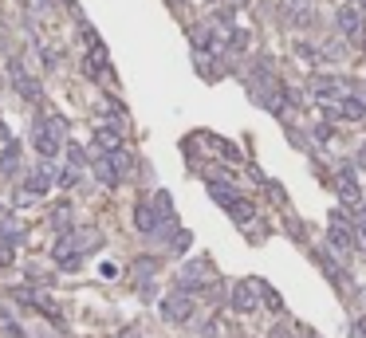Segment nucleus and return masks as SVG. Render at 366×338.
Wrapping results in <instances>:
<instances>
[{
  "instance_id": "0eeeda50",
  "label": "nucleus",
  "mask_w": 366,
  "mask_h": 338,
  "mask_svg": "<svg viewBox=\"0 0 366 338\" xmlns=\"http://www.w3.org/2000/svg\"><path fill=\"white\" fill-rule=\"evenodd\" d=\"M9 75H12V87H16V94H20V99H28V102H40V94H43V91H40V79H36L32 71H28L24 63L16 60V55L9 60Z\"/></svg>"
},
{
  "instance_id": "6e6552de",
  "label": "nucleus",
  "mask_w": 366,
  "mask_h": 338,
  "mask_svg": "<svg viewBox=\"0 0 366 338\" xmlns=\"http://www.w3.org/2000/svg\"><path fill=\"white\" fill-rule=\"evenodd\" d=\"M343 83H347V79H335V75H316V79H311V94H316V99L323 102V107H327V102H339L343 94H347V87H343Z\"/></svg>"
},
{
  "instance_id": "7c9ffc66",
  "label": "nucleus",
  "mask_w": 366,
  "mask_h": 338,
  "mask_svg": "<svg viewBox=\"0 0 366 338\" xmlns=\"http://www.w3.org/2000/svg\"><path fill=\"white\" fill-rule=\"evenodd\" d=\"M0 142H12V134H9V126L0 122Z\"/></svg>"
},
{
  "instance_id": "9b49d317",
  "label": "nucleus",
  "mask_w": 366,
  "mask_h": 338,
  "mask_svg": "<svg viewBox=\"0 0 366 338\" xmlns=\"http://www.w3.org/2000/svg\"><path fill=\"white\" fill-rule=\"evenodd\" d=\"M91 150H95V153H114V150H122V130H119V126H99V130H95V138H91Z\"/></svg>"
},
{
  "instance_id": "412c9836",
  "label": "nucleus",
  "mask_w": 366,
  "mask_h": 338,
  "mask_svg": "<svg viewBox=\"0 0 366 338\" xmlns=\"http://www.w3.org/2000/svg\"><path fill=\"white\" fill-rule=\"evenodd\" d=\"M319 55H323V60H343V55H347V43H343V40H327L323 43V51H319Z\"/></svg>"
},
{
  "instance_id": "39448f33",
  "label": "nucleus",
  "mask_w": 366,
  "mask_h": 338,
  "mask_svg": "<svg viewBox=\"0 0 366 338\" xmlns=\"http://www.w3.org/2000/svg\"><path fill=\"white\" fill-rule=\"evenodd\" d=\"M335 193H339L343 209H358V205H362V185H358L355 165H343L339 173H335Z\"/></svg>"
},
{
  "instance_id": "a211bd4d",
  "label": "nucleus",
  "mask_w": 366,
  "mask_h": 338,
  "mask_svg": "<svg viewBox=\"0 0 366 338\" xmlns=\"http://www.w3.org/2000/svg\"><path fill=\"white\" fill-rule=\"evenodd\" d=\"M252 288L264 295V307H268V311H284V299H280V291H276V288H268L264 279H252Z\"/></svg>"
},
{
  "instance_id": "5701e85b",
  "label": "nucleus",
  "mask_w": 366,
  "mask_h": 338,
  "mask_svg": "<svg viewBox=\"0 0 366 338\" xmlns=\"http://www.w3.org/2000/svg\"><path fill=\"white\" fill-rule=\"evenodd\" d=\"M55 185L60 189H75L79 185V169L71 165V169H60V173H55Z\"/></svg>"
},
{
  "instance_id": "aec40b11",
  "label": "nucleus",
  "mask_w": 366,
  "mask_h": 338,
  "mask_svg": "<svg viewBox=\"0 0 366 338\" xmlns=\"http://www.w3.org/2000/svg\"><path fill=\"white\" fill-rule=\"evenodd\" d=\"M51 224H55L60 232H68V229H71V205H68V201L55 205V212H51Z\"/></svg>"
},
{
  "instance_id": "20e7f679",
  "label": "nucleus",
  "mask_w": 366,
  "mask_h": 338,
  "mask_svg": "<svg viewBox=\"0 0 366 338\" xmlns=\"http://www.w3.org/2000/svg\"><path fill=\"white\" fill-rule=\"evenodd\" d=\"M209 279H213V268H209V260H189L185 268L178 271V291H205L209 288Z\"/></svg>"
},
{
  "instance_id": "c85d7f7f",
  "label": "nucleus",
  "mask_w": 366,
  "mask_h": 338,
  "mask_svg": "<svg viewBox=\"0 0 366 338\" xmlns=\"http://www.w3.org/2000/svg\"><path fill=\"white\" fill-rule=\"evenodd\" d=\"M316 138H319V142H331V138H335V130H331V122H323V126H316Z\"/></svg>"
},
{
  "instance_id": "bb28decb",
  "label": "nucleus",
  "mask_w": 366,
  "mask_h": 338,
  "mask_svg": "<svg viewBox=\"0 0 366 338\" xmlns=\"http://www.w3.org/2000/svg\"><path fill=\"white\" fill-rule=\"evenodd\" d=\"M0 315H4V311H0ZM4 327H9V334H12V338H28L24 330H20V322H16V319H9V315H4Z\"/></svg>"
},
{
  "instance_id": "393cba45",
  "label": "nucleus",
  "mask_w": 366,
  "mask_h": 338,
  "mask_svg": "<svg viewBox=\"0 0 366 338\" xmlns=\"http://www.w3.org/2000/svg\"><path fill=\"white\" fill-rule=\"evenodd\" d=\"M63 146H68V158H71V165H75V169H83V165H87V153L79 150L75 142H63Z\"/></svg>"
},
{
  "instance_id": "ddd939ff",
  "label": "nucleus",
  "mask_w": 366,
  "mask_h": 338,
  "mask_svg": "<svg viewBox=\"0 0 366 338\" xmlns=\"http://www.w3.org/2000/svg\"><path fill=\"white\" fill-rule=\"evenodd\" d=\"M51 169L48 165H40V169H32V173H28V181H24V193H32L36 201H40V197H48V189H51Z\"/></svg>"
},
{
  "instance_id": "c756f323",
  "label": "nucleus",
  "mask_w": 366,
  "mask_h": 338,
  "mask_svg": "<svg viewBox=\"0 0 366 338\" xmlns=\"http://www.w3.org/2000/svg\"><path fill=\"white\" fill-rule=\"evenodd\" d=\"M355 338H366V319H358V322H355Z\"/></svg>"
},
{
  "instance_id": "4468645a",
  "label": "nucleus",
  "mask_w": 366,
  "mask_h": 338,
  "mask_svg": "<svg viewBox=\"0 0 366 338\" xmlns=\"http://www.w3.org/2000/svg\"><path fill=\"white\" fill-rule=\"evenodd\" d=\"M95 178L102 181L107 189H114V185H122V173L114 169V161L107 158V153H95Z\"/></svg>"
},
{
  "instance_id": "2f4dec72",
  "label": "nucleus",
  "mask_w": 366,
  "mask_h": 338,
  "mask_svg": "<svg viewBox=\"0 0 366 338\" xmlns=\"http://www.w3.org/2000/svg\"><path fill=\"white\" fill-rule=\"evenodd\" d=\"M350 4H355L358 12H366V0H350Z\"/></svg>"
},
{
  "instance_id": "2eb2a0df",
  "label": "nucleus",
  "mask_w": 366,
  "mask_h": 338,
  "mask_svg": "<svg viewBox=\"0 0 366 338\" xmlns=\"http://www.w3.org/2000/svg\"><path fill=\"white\" fill-rule=\"evenodd\" d=\"M209 197H213V201L221 205V209H229V205L237 201L240 193H237V189L229 185V181H217V178H209Z\"/></svg>"
},
{
  "instance_id": "b1692460",
  "label": "nucleus",
  "mask_w": 366,
  "mask_h": 338,
  "mask_svg": "<svg viewBox=\"0 0 366 338\" xmlns=\"http://www.w3.org/2000/svg\"><path fill=\"white\" fill-rule=\"evenodd\" d=\"M189 240H193V236H189L185 229H178V232L170 236V248H173V252H185V248H189Z\"/></svg>"
},
{
  "instance_id": "cd10ccee",
  "label": "nucleus",
  "mask_w": 366,
  "mask_h": 338,
  "mask_svg": "<svg viewBox=\"0 0 366 338\" xmlns=\"http://www.w3.org/2000/svg\"><path fill=\"white\" fill-rule=\"evenodd\" d=\"M355 240L366 244V212H358V224H355Z\"/></svg>"
},
{
  "instance_id": "1a4fd4ad",
  "label": "nucleus",
  "mask_w": 366,
  "mask_h": 338,
  "mask_svg": "<svg viewBox=\"0 0 366 338\" xmlns=\"http://www.w3.org/2000/svg\"><path fill=\"white\" fill-rule=\"evenodd\" d=\"M327 240H331V248L339 256H350V252H355V244H358L355 229H347V220H343V217H331V232H327Z\"/></svg>"
},
{
  "instance_id": "f3484780",
  "label": "nucleus",
  "mask_w": 366,
  "mask_h": 338,
  "mask_svg": "<svg viewBox=\"0 0 366 338\" xmlns=\"http://www.w3.org/2000/svg\"><path fill=\"white\" fill-rule=\"evenodd\" d=\"M229 217L237 220V224H248V220L256 217V205H252V201H244V197H237V201L229 205Z\"/></svg>"
},
{
  "instance_id": "473e14b6",
  "label": "nucleus",
  "mask_w": 366,
  "mask_h": 338,
  "mask_svg": "<svg viewBox=\"0 0 366 338\" xmlns=\"http://www.w3.org/2000/svg\"><path fill=\"white\" fill-rule=\"evenodd\" d=\"M170 4H181V0H170Z\"/></svg>"
},
{
  "instance_id": "f8f14e48",
  "label": "nucleus",
  "mask_w": 366,
  "mask_h": 338,
  "mask_svg": "<svg viewBox=\"0 0 366 338\" xmlns=\"http://www.w3.org/2000/svg\"><path fill=\"white\" fill-rule=\"evenodd\" d=\"M229 303H232V311H237V315H252V311H256V295H252V279H244V283H237V288H232Z\"/></svg>"
},
{
  "instance_id": "6ab92c4d",
  "label": "nucleus",
  "mask_w": 366,
  "mask_h": 338,
  "mask_svg": "<svg viewBox=\"0 0 366 338\" xmlns=\"http://www.w3.org/2000/svg\"><path fill=\"white\" fill-rule=\"evenodd\" d=\"M150 205L158 209V217H162V220H173V197L166 193V189H158V193L150 197Z\"/></svg>"
},
{
  "instance_id": "423d86ee",
  "label": "nucleus",
  "mask_w": 366,
  "mask_h": 338,
  "mask_svg": "<svg viewBox=\"0 0 366 338\" xmlns=\"http://www.w3.org/2000/svg\"><path fill=\"white\" fill-rule=\"evenodd\" d=\"M158 311H162V319L173 322V327H178V322H189L193 319V295H189V291H173V295H166L162 303H158Z\"/></svg>"
},
{
  "instance_id": "f03ea898",
  "label": "nucleus",
  "mask_w": 366,
  "mask_h": 338,
  "mask_svg": "<svg viewBox=\"0 0 366 338\" xmlns=\"http://www.w3.org/2000/svg\"><path fill=\"white\" fill-rule=\"evenodd\" d=\"M63 142H68V119L63 114H40V119L32 122V146L40 158H55V153L63 150Z\"/></svg>"
},
{
  "instance_id": "4be33fe9",
  "label": "nucleus",
  "mask_w": 366,
  "mask_h": 338,
  "mask_svg": "<svg viewBox=\"0 0 366 338\" xmlns=\"http://www.w3.org/2000/svg\"><path fill=\"white\" fill-rule=\"evenodd\" d=\"M154 271H158V260H154V256H142V260H134V276H138V279H150Z\"/></svg>"
},
{
  "instance_id": "f257e3e1",
  "label": "nucleus",
  "mask_w": 366,
  "mask_h": 338,
  "mask_svg": "<svg viewBox=\"0 0 366 338\" xmlns=\"http://www.w3.org/2000/svg\"><path fill=\"white\" fill-rule=\"evenodd\" d=\"M95 248H102V232L95 229H83V232H60V240H55V248H51V256H55V263H60L63 271H75L79 263H83L87 252H95Z\"/></svg>"
},
{
  "instance_id": "a878e982",
  "label": "nucleus",
  "mask_w": 366,
  "mask_h": 338,
  "mask_svg": "<svg viewBox=\"0 0 366 338\" xmlns=\"http://www.w3.org/2000/svg\"><path fill=\"white\" fill-rule=\"evenodd\" d=\"M291 48H296V55H299V60H307V63L316 60V48H311V43H307V40H296V43H291Z\"/></svg>"
},
{
  "instance_id": "7ed1b4c3",
  "label": "nucleus",
  "mask_w": 366,
  "mask_h": 338,
  "mask_svg": "<svg viewBox=\"0 0 366 338\" xmlns=\"http://www.w3.org/2000/svg\"><path fill=\"white\" fill-rule=\"evenodd\" d=\"M335 24H339L343 40L366 43V16L355 9V4H339V9H335Z\"/></svg>"
},
{
  "instance_id": "dca6fc26",
  "label": "nucleus",
  "mask_w": 366,
  "mask_h": 338,
  "mask_svg": "<svg viewBox=\"0 0 366 338\" xmlns=\"http://www.w3.org/2000/svg\"><path fill=\"white\" fill-rule=\"evenodd\" d=\"M16 169H20V146L16 142H4V153H0V173H4V178H12Z\"/></svg>"
},
{
  "instance_id": "9d476101",
  "label": "nucleus",
  "mask_w": 366,
  "mask_h": 338,
  "mask_svg": "<svg viewBox=\"0 0 366 338\" xmlns=\"http://www.w3.org/2000/svg\"><path fill=\"white\" fill-rule=\"evenodd\" d=\"M158 224H162L158 209H154L150 201H138V205H134V229L142 232V236H154V232H158Z\"/></svg>"
}]
</instances>
